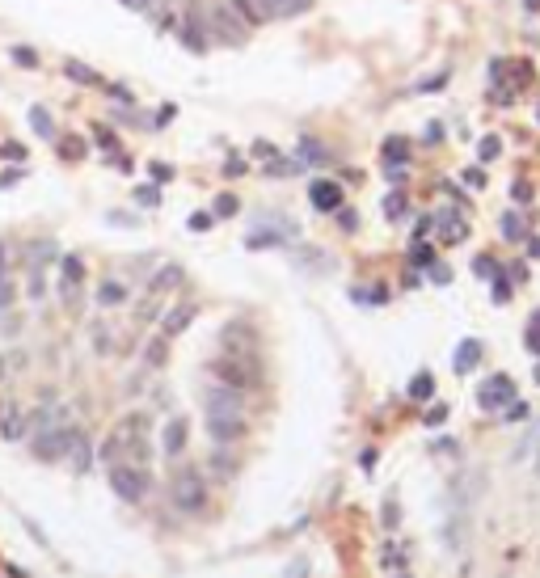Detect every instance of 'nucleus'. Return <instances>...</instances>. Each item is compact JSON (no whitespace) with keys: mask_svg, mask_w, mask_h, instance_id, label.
<instances>
[{"mask_svg":"<svg viewBox=\"0 0 540 578\" xmlns=\"http://www.w3.org/2000/svg\"><path fill=\"white\" fill-rule=\"evenodd\" d=\"M524 4H528V8H532V13H536V8H540V0H524Z\"/></svg>","mask_w":540,"mask_h":578,"instance_id":"nucleus-61","label":"nucleus"},{"mask_svg":"<svg viewBox=\"0 0 540 578\" xmlns=\"http://www.w3.org/2000/svg\"><path fill=\"white\" fill-rule=\"evenodd\" d=\"M76 439H80V427L55 422V427H46V431L34 435V456H38V460H63V456L76 448Z\"/></svg>","mask_w":540,"mask_h":578,"instance_id":"nucleus-2","label":"nucleus"},{"mask_svg":"<svg viewBox=\"0 0 540 578\" xmlns=\"http://www.w3.org/2000/svg\"><path fill=\"white\" fill-rule=\"evenodd\" d=\"M351 300H359V304H389V287H372V291H351Z\"/></svg>","mask_w":540,"mask_h":578,"instance_id":"nucleus-37","label":"nucleus"},{"mask_svg":"<svg viewBox=\"0 0 540 578\" xmlns=\"http://www.w3.org/2000/svg\"><path fill=\"white\" fill-rule=\"evenodd\" d=\"M291 578H308V562H296V566H291Z\"/></svg>","mask_w":540,"mask_h":578,"instance_id":"nucleus-59","label":"nucleus"},{"mask_svg":"<svg viewBox=\"0 0 540 578\" xmlns=\"http://www.w3.org/2000/svg\"><path fill=\"white\" fill-rule=\"evenodd\" d=\"M224 4H228V8L237 13V21H241V25H245L249 34H253V30H258V25L266 21V8H262V0H224Z\"/></svg>","mask_w":540,"mask_h":578,"instance_id":"nucleus-18","label":"nucleus"},{"mask_svg":"<svg viewBox=\"0 0 540 578\" xmlns=\"http://www.w3.org/2000/svg\"><path fill=\"white\" fill-rule=\"evenodd\" d=\"M173 503L186 511V515H199L207 507V486L194 469H177L173 473Z\"/></svg>","mask_w":540,"mask_h":578,"instance_id":"nucleus-5","label":"nucleus"},{"mask_svg":"<svg viewBox=\"0 0 540 578\" xmlns=\"http://www.w3.org/2000/svg\"><path fill=\"white\" fill-rule=\"evenodd\" d=\"M511 199H515V203H528V199H532V186H528V182H515V186H511Z\"/></svg>","mask_w":540,"mask_h":578,"instance_id":"nucleus-50","label":"nucleus"},{"mask_svg":"<svg viewBox=\"0 0 540 578\" xmlns=\"http://www.w3.org/2000/svg\"><path fill=\"white\" fill-rule=\"evenodd\" d=\"M110 97H114V101H127V106H131V89H123V84H114V89H110Z\"/></svg>","mask_w":540,"mask_h":578,"instance_id":"nucleus-56","label":"nucleus"},{"mask_svg":"<svg viewBox=\"0 0 540 578\" xmlns=\"http://www.w3.org/2000/svg\"><path fill=\"white\" fill-rule=\"evenodd\" d=\"M203 406H207V414H245V393H237L228 384H211Z\"/></svg>","mask_w":540,"mask_h":578,"instance_id":"nucleus-12","label":"nucleus"},{"mask_svg":"<svg viewBox=\"0 0 540 578\" xmlns=\"http://www.w3.org/2000/svg\"><path fill=\"white\" fill-rule=\"evenodd\" d=\"M80 287H84V262H80L76 253H63V258H59V296H63L68 308H76Z\"/></svg>","mask_w":540,"mask_h":578,"instance_id":"nucleus-8","label":"nucleus"},{"mask_svg":"<svg viewBox=\"0 0 540 578\" xmlns=\"http://www.w3.org/2000/svg\"><path fill=\"white\" fill-rule=\"evenodd\" d=\"M220 351L237 359H258V329L249 321H228L220 329Z\"/></svg>","mask_w":540,"mask_h":578,"instance_id":"nucleus-7","label":"nucleus"},{"mask_svg":"<svg viewBox=\"0 0 540 578\" xmlns=\"http://www.w3.org/2000/svg\"><path fill=\"white\" fill-rule=\"evenodd\" d=\"M118 4H127V8H135V13H152L156 0H118Z\"/></svg>","mask_w":540,"mask_h":578,"instance_id":"nucleus-55","label":"nucleus"},{"mask_svg":"<svg viewBox=\"0 0 540 578\" xmlns=\"http://www.w3.org/2000/svg\"><path fill=\"white\" fill-rule=\"evenodd\" d=\"M536 384H540V363H536Z\"/></svg>","mask_w":540,"mask_h":578,"instance_id":"nucleus-62","label":"nucleus"},{"mask_svg":"<svg viewBox=\"0 0 540 578\" xmlns=\"http://www.w3.org/2000/svg\"><path fill=\"white\" fill-rule=\"evenodd\" d=\"M503 237H507V241H524V220H520L515 211L503 215Z\"/></svg>","mask_w":540,"mask_h":578,"instance_id":"nucleus-36","label":"nucleus"},{"mask_svg":"<svg viewBox=\"0 0 540 578\" xmlns=\"http://www.w3.org/2000/svg\"><path fill=\"white\" fill-rule=\"evenodd\" d=\"M536 122H540V110H536Z\"/></svg>","mask_w":540,"mask_h":578,"instance_id":"nucleus-64","label":"nucleus"},{"mask_svg":"<svg viewBox=\"0 0 540 578\" xmlns=\"http://www.w3.org/2000/svg\"><path fill=\"white\" fill-rule=\"evenodd\" d=\"M199 8H203V25H207V34H211V42H224V46H241L245 38H249V30L237 21V13L224 4V0H199Z\"/></svg>","mask_w":540,"mask_h":578,"instance_id":"nucleus-1","label":"nucleus"},{"mask_svg":"<svg viewBox=\"0 0 540 578\" xmlns=\"http://www.w3.org/2000/svg\"><path fill=\"white\" fill-rule=\"evenodd\" d=\"M435 224H439V237H444V241H465V237H469V228H465V224H460L452 211L435 215Z\"/></svg>","mask_w":540,"mask_h":578,"instance_id":"nucleus-25","label":"nucleus"},{"mask_svg":"<svg viewBox=\"0 0 540 578\" xmlns=\"http://www.w3.org/2000/svg\"><path fill=\"white\" fill-rule=\"evenodd\" d=\"M186 283V270L177 266V262H165L152 279H148V296H169V291H177Z\"/></svg>","mask_w":540,"mask_h":578,"instance_id":"nucleus-14","label":"nucleus"},{"mask_svg":"<svg viewBox=\"0 0 540 578\" xmlns=\"http://www.w3.org/2000/svg\"><path fill=\"white\" fill-rule=\"evenodd\" d=\"M97 144H101V148H110V152H118V139H114V131H110V127H97Z\"/></svg>","mask_w":540,"mask_h":578,"instance_id":"nucleus-48","label":"nucleus"},{"mask_svg":"<svg viewBox=\"0 0 540 578\" xmlns=\"http://www.w3.org/2000/svg\"><path fill=\"white\" fill-rule=\"evenodd\" d=\"M520 393H515V380L507 376V372H498V376H490L486 384H482V393H477V401H482V410H507L511 401H515Z\"/></svg>","mask_w":540,"mask_h":578,"instance_id":"nucleus-9","label":"nucleus"},{"mask_svg":"<svg viewBox=\"0 0 540 578\" xmlns=\"http://www.w3.org/2000/svg\"><path fill=\"white\" fill-rule=\"evenodd\" d=\"M406 393H410V401H431V397H435V376H431V372H418Z\"/></svg>","mask_w":540,"mask_h":578,"instance_id":"nucleus-26","label":"nucleus"},{"mask_svg":"<svg viewBox=\"0 0 540 578\" xmlns=\"http://www.w3.org/2000/svg\"><path fill=\"white\" fill-rule=\"evenodd\" d=\"M241 211V203H237V194H215V207H211V215H220V220H228V215H237Z\"/></svg>","mask_w":540,"mask_h":578,"instance_id":"nucleus-31","label":"nucleus"},{"mask_svg":"<svg viewBox=\"0 0 540 578\" xmlns=\"http://www.w3.org/2000/svg\"><path fill=\"white\" fill-rule=\"evenodd\" d=\"M0 156H8V161H25V148H21V144H4Z\"/></svg>","mask_w":540,"mask_h":578,"instance_id":"nucleus-51","label":"nucleus"},{"mask_svg":"<svg viewBox=\"0 0 540 578\" xmlns=\"http://www.w3.org/2000/svg\"><path fill=\"white\" fill-rule=\"evenodd\" d=\"M253 156H275V148H270L266 139H258V144H253Z\"/></svg>","mask_w":540,"mask_h":578,"instance_id":"nucleus-58","label":"nucleus"},{"mask_svg":"<svg viewBox=\"0 0 540 578\" xmlns=\"http://www.w3.org/2000/svg\"><path fill=\"white\" fill-rule=\"evenodd\" d=\"M59 156H63V161H80V156H84V139H80V135H63V139H59Z\"/></svg>","mask_w":540,"mask_h":578,"instance_id":"nucleus-28","label":"nucleus"},{"mask_svg":"<svg viewBox=\"0 0 540 578\" xmlns=\"http://www.w3.org/2000/svg\"><path fill=\"white\" fill-rule=\"evenodd\" d=\"M8 59H13L17 68H38V51H34V46H13Z\"/></svg>","mask_w":540,"mask_h":578,"instance_id":"nucleus-34","label":"nucleus"},{"mask_svg":"<svg viewBox=\"0 0 540 578\" xmlns=\"http://www.w3.org/2000/svg\"><path fill=\"white\" fill-rule=\"evenodd\" d=\"M473 275H477V279H494V275H498V262L482 253V258H473Z\"/></svg>","mask_w":540,"mask_h":578,"instance_id":"nucleus-40","label":"nucleus"},{"mask_svg":"<svg viewBox=\"0 0 540 578\" xmlns=\"http://www.w3.org/2000/svg\"><path fill=\"white\" fill-rule=\"evenodd\" d=\"M444 84H448V72H435V76L418 80V89H414V93H431V89H444Z\"/></svg>","mask_w":540,"mask_h":578,"instance_id":"nucleus-45","label":"nucleus"},{"mask_svg":"<svg viewBox=\"0 0 540 578\" xmlns=\"http://www.w3.org/2000/svg\"><path fill=\"white\" fill-rule=\"evenodd\" d=\"M110 490L123 503H144L148 490H152V477H148L144 465H110Z\"/></svg>","mask_w":540,"mask_h":578,"instance_id":"nucleus-3","label":"nucleus"},{"mask_svg":"<svg viewBox=\"0 0 540 578\" xmlns=\"http://www.w3.org/2000/svg\"><path fill=\"white\" fill-rule=\"evenodd\" d=\"M169 118H173V106H161V114H156V122H152V127H156V131H161V127H165V122H169Z\"/></svg>","mask_w":540,"mask_h":578,"instance_id":"nucleus-57","label":"nucleus"},{"mask_svg":"<svg viewBox=\"0 0 540 578\" xmlns=\"http://www.w3.org/2000/svg\"><path fill=\"white\" fill-rule=\"evenodd\" d=\"M482 342L477 338H465V342H456V355H452V367H456V376H469L477 363H482Z\"/></svg>","mask_w":540,"mask_h":578,"instance_id":"nucleus-17","label":"nucleus"},{"mask_svg":"<svg viewBox=\"0 0 540 578\" xmlns=\"http://www.w3.org/2000/svg\"><path fill=\"white\" fill-rule=\"evenodd\" d=\"M536 444H540V422H532V431H528V435H524V439L515 444V460H524V456H528V452H532Z\"/></svg>","mask_w":540,"mask_h":578,"instance_id":"nucleus-39","label":"nucleus"},{"mask_svg":"<svg viewBox=\"0 0 540 578\" xmlns=\"http://www.w3.org/2000/svg\"><path fill=\"white\" fill-rule=\"evenodd\" d=\"M448 279H452V270H448V266H439V262H435V266H431V283H448Z\"/></svg>","mask_w":540,"mask_h":578,"instance_id":"nucleus-54","label":"nucleus"},{"mask_svg":"<svg viewBox=\"0 0 540 578\" xmlns=\"http://www.w3.org/2000/svg\"><path fill=\"white\" fill-rule=\"evenodd\" d=\"M177 38H182L194 55H203V51L211 46V34H207V25H203V8H199V0H186V8L177 13Z\"/></svg>","mask_w":540,"mask_h":578,"instance_id":"nucleus-6","label":"nucleus"},{"mask_svg":"<svg viewBox=\"0 0 540 578\" xmlns=\"http://www.w3.org/2000/svg\"><path fill=\"white\" fill-rule=\"evenodd\" d=\"M211 220H215V215H207V211H194V215H190V228H194V232H207V228H211Z\"/></svg>","mask_w":540,"mask_h":578,"instance_id":"nucleus-49","label":"nucleus"},{"mask_svg":"<svg viewBox=\"0 0 540 578\" xmlns=\"http://www.w3.org/2000/svg\"><path fill=\"white\" fill-rule=\"evenodd\" d=\"M135 203H139V207H156V203H161V190H156V186H139V190H135Z\"/></svg>","mask_w":540,"mask_h":578,"instance_id":"nucleus-44","label":"nucleus"},{"mask_svg":"<svg viewBox=\"0 0 540 578\" xmlns=\"http://www.w3.org/2000/svg\"><path fill=\"white\" fill-rule=\"evenodd\" d=\"M211 376H215L220 384L237 389V393H249V389L258 384V359H237V355H220V359L211 363Z\"/></svg>","mask_w":540,"mask_h":578,"instance_id":"nucleus-4","label":"nucleus"},{"mask_svg":"<svg viewBox=\"0 0 540 578\" xmlns=\"http://www.w3.org/2000/svg\"><path fill=\"white\" fill-rule=\"evenodd\" d=\"M207 431L215 444H237V439H245L249 422H245V414H207Z\"/></svg>","mask_w":540,"mask_h":578,"instance_id":"nucleus-10","label":"nucleus"},{"mask_svg":"<svg viewBox=\"0 0 540 578\" xmlns=\"http://www.w3.org/2000/svg\"><path fill=\"white\" fill-rule=\"evenodd\" d=\"M300 237V228L296 224H275V228H253L249 237H245V249H279V245H287V241H296Z\"/></svg>","mask_w":540,"mask_h":578,"instance_id":"nucleus-11","label":"nucleus"},{"mask_svg":"<svg viewBox=\"0 0 540 578\" xmlns=\"http://www.w3.org/2000/svg\"><path fill=\"white\" fill-rule=\"evenodd\" d=\"M211 473H215V477H232V473H237V460H232L228 452H215V456H211Z\"/></svg>","mask_w":540,"mask_h":578,"instance_id":"nucleus-38","label":"nucleus"},{"mask_svg":"<svg viewBox=\"0 0 540 578\" xmlns=\"http://www.w3.org/2000/svg\"><path fill=\"white\" fill-rule=\"evenodd\" d=\"M528 253H532V258H540V237H532V241H528Z\"/></svg>","mask_w":540,"mask_h":578,"instance_id":"nucleus-60","label":"nucleus"},{"mask_svg":"<svg viewBox=\"0 0 540 578\" xmlns=\"http://www.w3.org/2000/svg\"><path fill=\"white\" fill-rule=\"evenodd\" d=\"M165 342H169V338L161 334V338H152V342L144 346V359H148L152 367H165Z\"/></svg>","mask_w":540,"mask_h":578,"instance_id":"nucleus-32","label":"nucleus"},{"mask_svg":"<svg viewBox=\"0 0 540 578\" xmlns=\"http://www.w3.org/2000/svg\"><path fill=\"white\" fill-rule=\"evenodd\" d=\"M296 156H300L304 169H325V165H329V148H325L317 135H304L300 148H296Z\"/></svg>","mask_w":540,"mask_h":578,"instance_id":"nucleus-16","label":"nucleus"},{"mask_svg":"<svg viewBox=\"0 0 540 578\" xmlns=\"http://www.w3.org/2000/svg\"><path fill=\"white\" fill-rule=\"evenodd\" d=\"M422 422H427V427H431V431H435V427H444V422H448V406H431V410H427V418H422Z\"/></svg>","mask_w":540,"mask_h":578,"instance_id":"nucleus-47","label":"nucleus"},{"mask_svg":"<svg viewBox=\"0 0 540 578\" xmlns=\"http://www.w3.org/2000/svg\"><path fill=\"white\" fill-rule=\"evenodd\" d=\"M465 182H469V186H477V190H482V186H486V173H482V169H465Z\"/></svg>","mask_w":540,"mask_h":578,"instance_id":"nucleus-53","label":"nucleus"},{"mask_svg":"<svg viewBox=\"0 0 540 578\" xmlns=\"http://www.w3.org/2000/svg\"><path fill=\"white\" fill-rule=\"evenodd\" d=\"M127 300V283L123 279H106L101 287H97V304L101 308H114V304H123Z\"/></svg>","mask_w":540,"mask_h":578,"instance_id":"nucleus-23","label":"nucleus"},{"mask_svg":"<svg viewBox=\"0 0 540 578\" xmlns=\"http://www.w3.org/2000/svg\"><path fill=\"white\" fill-rule=\"evenodd\" d=\"M384 165H410V139L406 135H389L384 139Z\"/></svg>","mask_w":540,"mask_h":578,"instance_id":"nucleus-22","label":"nucleus"},{"mask_svg":"<svg viewBox=\"0 0 540 578\" xmlns=\"http://www.w3.org/2000/svg\"><path fill=\"white\" fill-rule=\"evenodd\" d=\"M410 266H414V270H431V266H435V245L414 241V245H410Z\"/></svg>","mask_w":540,"mask_h":578,"instance_id":"nucleus-27","label":"nucleus"},{"mask_svg":"<svg viewBox=\"0 0 540 578\" xmlns=\"http://www.w3.org/2000/svg\"><path fill=\"white\" fill-rule=\"evenodd\" d=\"M342 199H346V194H342V186H338V182L317 177V182L308 186V203H313L317 211H338V207H342Z\"/></svg>","mask_w":540,"mask_h":578,"instance_id":"nucleus-13","label":"nucleus"},{"mask_svg":"<svg viewBox=\"0 0 540 578\" xmlns=\"http://www.w3.org/2000/svg\"><path fill=\"white\" fill-rule=\"evenodd\" d=\"M507 300H511V279L498 270V275H494V304H507Z\"/></svg>","mask_w":540,"mask_h":578,"instance_id":"nucleus-41","label":"nucleus"},{"mask_svg":"<svg viewBox=\"0 0 540 578\" xmlns=\"http://www.w3.org/2000/svg\"><path fill=\"white\" fill-rule=\"evenodd\" d=\"M334 215H338V224H342L346 232H355V228H359V211H351V207H338Z\"/></svg>","mask_w":540,"mask_h":578,"instance_id":"nucleus-46","label":"nucleus"},{"mask_svg":"<svg viewBox=\"0 0 540 578\" xmlns=\"http://www.w3.org/2000/svg\"><path fill=\"white\" fill-rule=\"evenodd\" d=\"M498 152H503V139H498V135H482V139H477V156H482L486 165L498 161Z\"/></svg>","mask_w":540,"mask_h":578,"instance_id":"nucleus-29","label":"nucleus"},{"mask_svg":"<svg viewBox=\"0 0 540 578\" xmlns=\"http://www.w3.org/2000/svg\"><path fill=\"white\" fill-rule=\"evenodd\" d=\"M148 173H152L156 182H169V177H173V169H169V165H148Z\"/></svg>","mask_w":540,"mask_h":578,"instance_id":"nucleus-52","label":"nucleus"},{"mask_svg":"<svg viewBox=\"0 0 540 578\" xmlns=\"http://www.w3.org/2000/svg\"><path fill=\"white\" fill-rule=\"evenodd\" d=\"M13 304V279H8V262H4V245H0V308Z\"/></svg>","mask_w":540,"mask_h":578,"instance_id":"nucleus-30","label":"nucleus"},{"mask_svg":"<svg viewBox=\"0 0 540 578\" xmlns=\"http://www.w3.org/2000/svg\"><path fill=\"white\" fill-rule=\"evenodd\" d=\"M0 435H4V439H21V435H30V418H25L21 410H8V414L0 418Z\"/></svg>","mask_w":540,"mask_h":578,"instance_id":"nucleus-24","label":"nucleus"},{"mask_svg":"<svg viewBox=\"0 0 540 578\" xmlns=\"http://www.w3.org/2000/svg\"><path fill=\"white\" fill-rule=\"evenodd\" d=\"M186 439H190L186 418H169L165 431H161V448H165V456H182V452H186Z\"/></svg>","mask_w":540,"mask_h":578,"instance_id":"nucleus-15","label":"nucleus"},{"mask_svg":"<svg viewBox=\"0 0 540 578\" xmlns=\"http://www.w3.org/2000/svg\"><path fill=\"white\" fill-rule=\"evenodd\" d=\"M384 215H389V220H401V215H406V194H401V190L384 194Z\"/></svg>","mask_w":540,"mask_h":578,"instance_id":"nucleus-35","label":"nucleus"},{"mask_svg":"<svg viewBox=\"0 0 540 578\" xmlns=\"http://www.w3.org/2000/svg\"><path fill=\"white\" fill-rule=\"evenodd\" d=\"M266 17H300L313 8V0H262Z\"/></svg>","mask_w":540,"mask_h":578,"instance_id":"nucleus-20","label":"nucleus"},{"mask_svg":"<svg viewBox=\"0 0 540 578\" xmlns=\"http://www.w3.org/2000/svg\"><path fill=\"white\" fill-rule=\"evenodd\" d=\"M30 127H34L38 139H55V118H51L46 106H30Z\"/></svg>","mask_w":540,"mask_h":578,"instance_id":"nucleus-21","label":"nucleus"},{"mask_svg":"<svg viewBox=\"0 0 540 578\" xmlns=\"http://www.w3.org/2000/svg\"><path fill=\"white\" fill-rule=\"evenodd\" d=\"M190 321H194V304H177V308H169V313H165L161 334H165V338H177V334H186V329H190Z\"/></svg>","mask_w":540,"mask_h":578,"instance_id":"nucleus-19","label":"nucleus"},{"mask_svg":"<svg viewBox=\"0 0 540 578\" xmlns=\"http://www.w3.org/2000/svg\"><path fill=\"white\" fill-rule=\"evenodd\" d=\"M528 414H532V410H528V401H520V397H515V401L503 410V418H507V422H524Z\"/></svg>","mask_w":540,"mask_h":578,"instance_id":"nucleus-42","label":"nucleus"},{"mask_svg":"<svg viewBox=\"0 0 540 578\" xmlns=\"http://www.w3.org/2000/svg\"><path fill=\"white\" fill-rule=\"evenodd\" d=\"M524 346H528L532 355H540V308L532 313V321H528V329H524Z\"/></svg>","mask_w":540,"mask_h":578,"instance_id":"nucleus-33","label":"nucleus"},{"mask_svg":"<svg viewBox=\"0 0 540 578\" xmlns=\"http://www.w3.org/2000/svg\"><path fill=\"white\" fill-rule=\"evenodd\" d=\"M397 578H410V574H406V570H401V574H397Z\"/></svg>","mask_w":540,"mask_h":578,"instance_id":"nucleus-63","label":"nucleus"},{"mask_svg":"<svg viewBox=\"0 0 540 578\" xmlns=\"http://www.w3.org/2000/svg\"><path fill=\"white\" fill-rule=\"evenodd\" d=\"M63 72H68V76H72V80H80V84H93V80H97V76H93V68H80V63H76V59H72V63H68V68H63Z\"/></svg>","mask_w":540,"mask_h":578,"instance_id":"nucleus-43","label":"nucleus"}]
</instances>
